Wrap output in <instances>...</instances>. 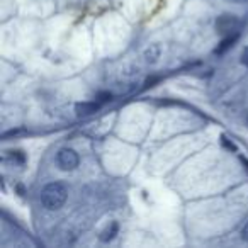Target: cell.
<instances>
[{"instance_id":"6da1fadb","label":"cell","mask_w":248,"mask_h":248,"mask_svg":"<svg viewBox=\"0 0 248 248\" xmlns=\"http://www.w3.org/2000/svg\"><path fill=\"white\" fill-rule=\"evenodd\" d=\"M68 197V190L62 182H51L41 190V204L48 211H58Z\"/></svg>"},{"instance_id":"7a4b0ae2","label":"cell","mask_w":248,"mask_h":248,"mask_svg":"<svg viewBox=\"0 0 248 248\" xmlns=\"http://www.w3.org/2000/svg\"><path fill=\"white\" fill-rule=\"evenodd\" d=\"M56 163H58L60 169L65 170V172H72V170H75L77 167H78L80 156L75 150L62 148L58 152V155H56Z\"/></svg>"},{"instance_id":"3957f363","label":"cell","mask_w":248,"mask_h":248,"mask_svg":"<svg viewBox=\"0 0 248 248\" xmlns=\"http://www.w3.org/2000/svg\"><path fill=\"white\" fill-rule=\"evenodd\" d=\"M240 26V21L236 19V16H230V14H223L221 17H217L216 21V29L219 32H233L236 31V28Z\"/></svg>"},{"instance_id":"277c9868","label":"cell","mask_w":248,"mask_h":248,"mask_svg":"<svg viewBox=\"0 0 248 248\" xmlns=\"http://www.w3.org/2000/svg\"><path fill=\"white\" fill-rule=\"evenodd\" d=\"M162 55H163V48L160 43H153V45L146 46V49L143 51V58H145V62L148 65H156L160 62V58H162Z\"/></svg>"},{"instance_id":"5b68a950","label":"cell","mask_w":248,"mask_h":248,"mask_svg":"<svg viewBox=\"0 0 248 248\" xmlns=\"http://www.w3.org/2000/svg\"><path fill=\"white\" fill-rule=\"evenodd\" d=\"M100 104L97 102H78L75 106V112L78 117H85V116H90V114H93L95 110H99Z\"/></svg>"},{"instance_id":"8992f818","label":"cell","mask_w":248,"mask_h":248,"mask_svg":"<svg viewBox=\"0 0 248 248\" xmlns=\"http://www.w3.org/2000/svg\"><path fill=\"white\" fill-rule=\"evenodd\" d=\"M238 41V32H234L233 36H228V38H224L223 41H221V45H217V48L214 49V55H224V53L228 51L230 48H233L234 43Z\"/></svg>"},{"instance_id":"52a82bcc","label":"cell","mask_w":248,"mask_h":248,"mask_svg":"<svg viewBox=\"0 0 248 248\" xmlns=\"http://www.w3.org/2000/svg\"><path fill=\"white\" fill-rule=\"evenodd\" d=\"M117 231H119V226H117V223H110L107 224L106 228L102 230V233H100V241H104V243H107V241L114 240L117 234Z\"/></svg>"},{"instance_id":"ba28073f","label":"cell","mask_w":248,"mask_h":248,"mask_svg":"<svg viewBox=\"0 0 248 248\" xmlns=\"http://www.w3.org/2000/svg\"><path fill=\"white\" fill-rule=\"evenodd\" d=\"M241 65L248 66V46H245V49L241 51Z\"/></svg>"},{"instance_id":"9c48e42d","label":"cell","mask_w":248,"mask_h":248,"mask_svg":"<svg viewBox=\"0 0 248 248\" xmlns=\"http://www.w3.org/2000/svg\"><path fill=\"white\" fill-rule=\"evenodd\" d=\"M241 240L248 241V221L245 223V226L241 228Z\"/></svg>"},{"instance_id":"30bf717a","label":"cell","mask_w":248,"mask_h":248,"mask_svg":"<svg viewBox=\"0 0 248 248\" xmlns=\"http://www.w3.org/2000/svg\"><path fill=\"white\" fill-rule=\"evenodd\" d=\"M223 145L226 146V148H230V150H234V145H233V143H228V140L224 138V136H223Z\"/></svg>"},{"instance_id":"8fae6325","label":"cell","mask_w":248,"mask_h":248,"mask_svg":"<svg viewBox=\"0 0 248 248\" xmlns=\"http://www.w3.org/2000/svg\"><path fill=\"white\" fill-rule=\"evenodd\" d=\"M226 2H230V4H245L248 0H226Z\"/></svg>"},{"instance_id":"7c38bea8","label":"cell","mask_w":248,"mask_h":248,"mask_svg":"<svg viewBox=\"0 0 248 248\" xmlns=\"http://www.w3.org/2000/svg\"><path fill=\"white\" fill-rule=\"evenodd\" d=\"M99 97H102V100H110V93H99Z\"/></svg>"}]
</instances>
